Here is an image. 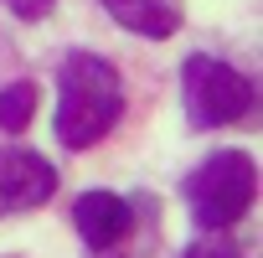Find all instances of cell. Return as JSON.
Wrapping results in <instances>:
<instances>
[{"label": "cell", "instance_id": "obj_8", "mask_svg": "<svg viewBox=\"0 0 263 258\" xmlns=\"http://www.w3.org/2000/svg\"><path fill=\"white\" fill-rule=\"evenodd\" d=\"M181 258H242L237 253V237H227V232H212V237H196Z\"/></svg>", "mask_w": 263, "mask_h": 258}, {"label": "cell", "instance_id": "obj_1", "mask_svg": "<svg viewBox=\"0 0 263 258\" xmlns=\"http://www.w3.org/2000/svg\"><path fill=\"white\" fill-rule=\"evenodd\" d=\"M124 114V83L108 57L67 52L57 67V145L88 150L98 145Z\"/></svg>", "mask_w": 263, "mask_h": 258}, {"label": "cell", "instance_id": "obj_2", "mask_svg": "<svg viewBox=\"0 0 263 258\" xmlns=\"http://www.w3.org/2000/svg\"><path fill=\"white\" fill-rule=\"evenodd\" d=\"M258 196V165L248 150H217L186 176V207L201 232H227Z\"/></svg>", "mask_w": 263, "mask_h": 258}, {"label": "cell", "instance_id": "obj_6", "mask_svg": "<svg viewBox=\"0 0 263 258\" xmlns=\"http://www.w3.org/2000/svg\"><path fill=\"white\" fill-rule=\"evenodd\" d=\"M103 6L124 31L150 36V42H165L181 31V0H103Z\"/></svg>", "mask_w": 263, "mask_h": 258}, {"label": "cell", "instance_id": "obj_5", "mask_svg": "<svg viewBox=\"0 0 263 258\" xmlns=\"http://www.w3.org/2000/svg\"><path fill=\"white\" fill-rule=\"evenodd\" d=\"M72 227L83 232L88 248H114L119 237H129L135 212H129V201L119 191H83L72 207Z\"/></svg>", "mask_w": 263, "mask_h": 258}, {"label": "cell", "instance_id": "obj_9", "mask_svg": "<svg viewBox=\"0 0 263 258\" xmlns=\"http://www.w3.org/2000/svg\"><path fill=\"white\" fill-rule=\"evenodd\" d=\"M6 6H11V11H16L21 21H42V16H47V11L57 6V0H6Z\"/></svg>", "mask_w": 263, "mask_h": 258}, {"label": "cell", "instance_id": "obj_7", "mask_svg": "<svg viewBox=\"0 0 263 258\" xmlns=\"http://www.w3.org/2000/svg\"><path fill=\"white\" fill-rule=\"evenodd\" d=\"M31 114H36V88L31 83H6L0 88V129H26L31 124Z\"/></svg>", "mask_w": 263, "mask_h": 258}, {"label": "cell", "instance_id": "obj_3", "mask_svg": "<svg viewBox=\"0 0 263 258\" xmlns=\"http://www.w3.org/2000/svg\"><path fill=\"white\" fill-rule=\"evenodd\" d=\"M181 103L191 129H222V124H242L253 114V83L222 62V57H186L181 62Z\"/></svg>", "mask_w": 263, "mask_h": 258}, {"label": "cell", "instance_id": "obj_4", "mask_svg": "<svg viewBox=\"0 0 263 258\" xmlns=\"http://www.w3.org/2000/svg\"><path fill=\"white\" fill-rule=\"evenodd\" d=\"M57 191V171L36 150H0V217L36 212Z\"/></svg>", "mask_w": 263, "mask_h": 258}]
</instances>
